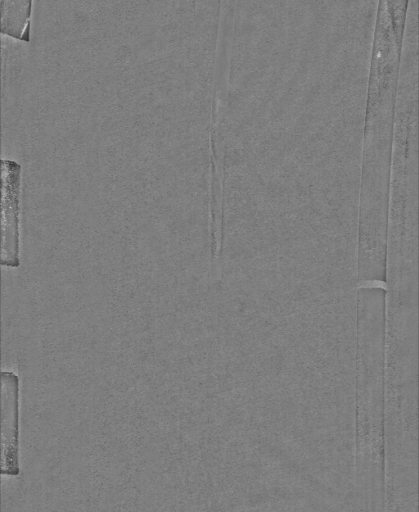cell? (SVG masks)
<instances>
[{
  "label": "cell",
  "instance_id": "cell-1",
  "mask_svg": "<svg viewBox=\"0 0 419 512\" xmlns=\"http://www.w3.org/2000/svg\"><path fill=\"white\" fill-rule=\"evenodd\" d=\"M2 164V252L1 264L6 267L19 266L20 246V176L21 167L13 160Z\"/></svg>",
  "mask_w": 419,
  "mask_h": 512
},
{
  "label": "cell",
  "instance_id": "cell-2",
  "mask_svg": "<svg viewBox=\"0 0 419 512\" xmlns=\"http://www.w3.org/2000/svg\"><path fill=\"white\" fill-rule=\"evenodd\" d=\"M2 383V464L1 474H19V378L11 371L1 372Z\"/></svg>",
  "mask_w": 419,
  "mask_h": 512
},
{
  "label": "cell",
  "instance_id": "cell-3",
  "mask_svg": "<svg viewBox=\"0 0 419 512\" xmlns=\"http://www.w3.org/2000/svg\"><path fill=\"white\" fill-rule=\"evenodd\" d=\"M33 0H1V34L15 40L30 41Z\"/></svg>",
  "mask_w": 419,
  "mask_h": 512
}]
</instances>
